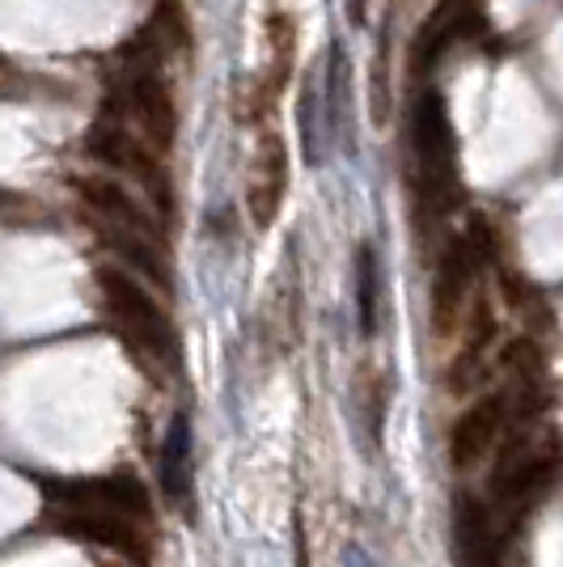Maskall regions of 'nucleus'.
<instances>
[{"label":"nucleus","mask_w":563,"mask_h":567,"mask_svg":"<svg viewBox=\"0 0 563 567\" xmlns=\"http://www.w3.org/2000/svg\"><path fill=\"white\" fill-rule=\"evenodd\" d=\"M356 327L365 339L377 334V313H381V262H377L373 241H360L356 246Z\"/></svg>","instance_id":"nucleus-13"},{"label":"nucleus","mask_w":563,"mask_h":567,"mask_svg":"<svg viewBox=\"0 0 563 567\" xmlns=\"http://www.w3.org/2000/svg\"><path fill=\"white\" fill-rule=\"evenodd\" d=\"M560 478V457L551 450H525L516 457L513 466H504V471H495L492 487H495V499L504 504V508H525V504H534V499L551 487Z\"/></svg>","instance_id":"nucleus-11"},{"label":"nucleus","mask_w":563,"mask_h":567,"mask_svg":"<svg viewBox=\"0 0 563 567\" xmlns=\"http://www.w3.org/2000/svg\"><path fill=\"white\" fill-rule=\"evenodd\" d=\"M488 343H492V313H488V306H479L467 327V343L449 369V390H467L470 381L479 378V369L488 364Z\"/></svg>","instance_id":"nucleus-14"},{"label":"nucleus","mask_w":563,"mask_h":567,"mask_svg":"<svg viewBox=\"0 0 563 567\" xmlns=\"http://www.w3.org/2000/svg\"><path fill=\"white\" fill-rule=\"evenodd\" d=\"M94 288H98L102 309H106V318H111L119 331L127 334L149 360H157V364H178V334H174V322H170V313L153 301V292H149L141 280H132L123 267H98Z\"/></svg>","instance_id":"nucleus-1"},{"label":"nucleus","mask_w":563,"mask_h":567,"mask_svg":"<svg viewBox=\"0 0 563 567\" xmlns=\"http://www.w3.org/2000/svg\"><path fill=\"white\" fill-rule=\"evenodd\" d=\"M474 271H479V250L470 237H453L441 259H437V271H432V327L437 334H449L458 313L467 306V292L474 284Z\"/></svg>","instance_id":"nucleus-9"},{"label":"nucleus","mask_w":563,"mask_h":567,"mask_svg":"<svg viewBox=\"0 0 563 567\" xmlns=\"http://www.w3.org/2000/svg\"><path fill=\"white\" fill-rule=\"evenodd\" d=\"M111 102H115V115L123 118V127H132L153 153H165L174 144L178 106H174V94H170L157 64H127L119 72Z\"/></svg>","instance_id":"nucleus-2"},{"label":"nucleus","mask_w":563,"mask_h":567,"mask_svg":"<svg viewBox=\"0 0 563 567\" xmlns=\"http://www.w3.org/2000/svg\"><path fill=\"white\" fill-rule=\"evenodd\" d=\"M55 525L72 534V538H85L94 546H106V550H119L127 559H141L144 555V534L132 517H119V513H102V508H76V504H64V508H51Z\"/></svg>","instance_id":"nucleus-10"},{"label":"nucleus","mask_w":563,"mask_h":567,"mask_svg":"<svg viewBox=\"0 0 563 567\" xmlns=\"http://www.w3.org/2000/svg\"><path fill=\"white\" fill-rule=\"evenodd\" d=\"M348 18H352L356 25L369 22V0H348Z\"/></svg>","instance_id":"nucleus-15"},{"label":"nucleus","mask_w":563,"mask_h":567,"mask_svg":"<svg viewBox=\"0 0 563 567\" xmlns=\"http://www.w3.org/2000/svg\"><path fill=\"white\" fill-rule=\"evenodd\" d=\"M504 420H509V394H488V399L470 402L449 427V466L462 474L474 471L500 441Z\"/></svg>","instance_id":"nucleus-8"},{"label":"nucleus","mask_w":563,"mask_h":567,"mask_svg":"<svg viewBox=\"0 0 563 567\" xmlns=\"http://www.w3.org/2000/svg\"><path fill=\"white\" fill-rule=\"evenodd\" d=\"M411 148L420 162L428 195H446L453 183V127H449L441 94H423L411 111Z\"/></svg>","instance_id":"nucleus-5"},{"label":"nucleus","mask_w":563,"mask_h":567,"mask_svg":"<svg viewBox=\"0 0 563 567\" xmlns=\"http://www.w3.org/2000/svg\"><path fill=\"white\" fill-rule=\"evenodd\" d=\"M288 195V148L276 132H263L250 157V178H246V213L255 229H272Z\"/></svg>","instance_id":"nucleus-7"},{"label":"nucleus","mask_w":563,"mask_h":567,"mask_svg":"<svg viewBox=\"0 0 563 567\" xmlns=\"http://www.w3.org/2000/svg\"><path fill=\"white\" fill-rule=\"evenodd\" d=\"M85 148H90V157L102 162L106 169L132 174V178L157 199L162 213L170 208V178H165L162 153H153L132 127H123V123H98L94 132L85 136Z\"/></svg>","instance_id":"nucleus-3"},{"label":"nucleus","mask_w":563,"mask_h":567,"mask_svg":"<svg viewBox=\"0 0 563 567\" xmlns=\"http://www.w3.org/2000/svg\"><path fill=\"white\" fill-rule=\"evenodd\" d=\"M51 508H102V513H119V517L149 520V492L132 474H106V478H72V483H48Z\"/></svg>","instance_id":"nucleus-6"},{"label":"nucleus","mask_w":563,"mask_h":567,"mask_svg":"<svg viewBox=\"0 0 563 567\" xmlns=\"http://www.w3.org/2000/svg\"><path fill=\"white\" fill-rule=\"evenodd\" d=\"M76 195L90 213L102 220V234H127V237H141L149 246H162V220L144 208L141 199L132 195L127 187H119L115 178H102V174H85L76 178Z\"/></svg>","instance_id":"nucleus-4"},{"label":"nucleus","mask_w":563,"mask_h":567,"mask_svg":"<svg viewBox=\"0 0 563 567\" xmlns=\"http://www.w3.org/2000/svg\"><path fill=\"white\" fill-rule=\"evenodd\" d=\"M162 487L174 504H191V420L174 415L162 445Z\"/></svg>","instance_id":"nucleus-12"}]
</instances>
